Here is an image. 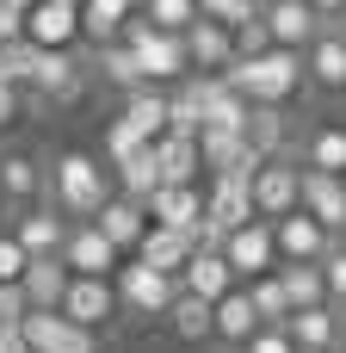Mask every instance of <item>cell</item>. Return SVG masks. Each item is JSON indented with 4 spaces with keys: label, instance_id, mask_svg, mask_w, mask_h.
Instances as JSON below:
<instances>
[{
    "label": "cell",
    "instance_id": "6da1fadb",
    "mask_svg": "<svg viewBox=\"0 0 346 353\" xmlns=\"http://www.w3.org/2000/svg\"><path fill=\"white\" fill-rule=\"evenodd\" d=\"M111 174L87 155V149H62L50 161V205L68 217V223H93L105 205H111Z\"/></svg>",
    "mask_w": 346,
    "mask_h": 353
},
{
    "label": "cell",
    "instance_id": "7a4b0ae2",
    "mask_svg": "<svg viewBox=\"0 0 346 353\" xmlns=\"http://www.w3.org/2000/svg\"><path fill=\"white\" fill-rule=\"evenodd\" d=\"M223 81H229V93H241L248 105H279V112L310 87L297 50H260V56H241Z\"/></svg>",
    "mask_w": 346,
    "mask_h": 353
},
{
    "label": "cell",
    "instance_id": "3957f363",
    "mask_svg": "<svg viewBox=\"0 0 346 353\" xmlns=\"http://www.w3.org/2000/svg\"><path fill=\"white\" fill-rule=\"evenodd\" d=\"M118 43L124 50H136V62H142V74H149V87H161V81H186L192 74V56H186V37H167V31H155L142 12L118 31Z\"/></svg>",
    "mask_w": 346,
    "mask_h": 353
},
{
    "label": "cell",
    "instance_id": "277c9868",
    "mask_svg": "<svg viewBox=\"0 0 346 353\" xmlns=\"http://www.w3.org/2000/svg\"><path fill=\"white\" fill-rule=\"evenodd\" d=\"M111 285H118V304L130 316H173V304H180V279H167L142 261H124Z\"/></svg>",
    "mask_w": 346,
    "mask_h": 353
},
{
    "label": "cell",
    "instance_id": "5b68a950",
    "mask_svg": "<svg viewBox=\"0 0 346 353\" xmlns=\"http://www.w3.org/2000/svg\"><path fill=\"white\" fill-rule=\"evenodd\" d=\"M254 211H260V223H279V217L303 211V161L272 155V161L254 174Z\"/></svg>",
    "mask_w": 346,
    "mask_h": 353
},
{
    "label": "cell",
    "instance_id": "8992f818",
    "mask_svg": "<svg viewBox=\"0 0 346 353\" xmlns=\"http://www.w3.org/2000/svg\"><path fill=\"white\" fill-rule=\"evenodd\" d=\"M0 205H6V211L50 205V168H43L31 149H0Z\"/></svg>",
    "mask_w": 346,
    "mask_h": 353
},
{
    "label": "cell",
    "instance_id": "52a82bcc",
    "mask_svg": "<svg viewBox=\"0 0 346 353\" xmlns=\"http://www.w3.org/2000/svg\"><path fill=\"white\" fill-rule=\"evenodd\" d=\"M272 236H279V267H322V261H328V248L340 242V236H328L310 211L279 217V223H272Z\"/></svg>",
    "mask_w": 346,
    "mask_h": 353
},
{
    "label": "cell",
    "instance_id": "ba28073f",
    "mask_svg": "<svg viewBox=\"0 0 346 353\" xmlns=\"http://www.w3.org/2000/svg\"><path fill=\"white\" fill-rule=\"evenodd\" d=\"M260 25H266L272 50H297V56L328 31V25L316 19V6H310V0H266V6H260Z\"/></svg>",
    "mask_w": 346,
    "mask_h": 353
},
{
    "label": "cell",
    "instance_id": "9c48e42d",
    "mask_svg": "<svg viewBox=\"0 0 346 353\" xmlns=\"http://www.w3.org/2000/svg\"><path fill=\"white\" fill-rule=\"evenodd\" d=\"M19 335L31 341V353H105L93 329L68 323L62 310H31V316L19 323Z\"/></svg>",
    "mask_w": 346,
    "mask_h": 353
},
{
    "label": "cell",
    "instance_id": "30bf717a",
    "mask_svg": "<svg viewBox=\"0 0 346 353\" xmlns=\"http://www.w3.org/2000/svg\"><path fill=\"white\" fill-rule=\"evenodd\" d=\"M62 267H68L74 279H118L124 254L105 242L99 223H74V230H68V248H62Z\"/></svg>",
    "mask_w": 346,
    "mask_h": 353
},
{
    "label": "cell",
    "instance_id": "8fae6325",
    "mask_svg": "<svg viewBox=\"0 0 346 353\" xmlns=\"http://www.w3.org/2000/svg\"><path fill=\"white\" fill-rule=\"evenodd\" d=\"M223 261L235 267V279H241V285H254V279L279 273V236H272V223H248V230H235V236L223 242Z\"/></svg>",
    "mask_w": 346,
    "mask_h": 353
},
{
    "label": "cell",
    "instance_id": "7c38bea8",
    "mask_svg": "<svg viewBox=\"0 0 346 353\" xmlns=\"http://www.w3.org/2000/svg\"><path fill=\"white\" fill-rule=\"evenodd\" d=\"M80 87H87V62H80L74 50H37V62H31V93H37V99L68 105Z\"/></svg>",
    "mask_w": 346,
    "mask_h": 353
},
{
    "label": "cell",
    "instance_id": "4fadbf2b",
    "mask_svg": "<svg viewBox=\"0 0 346 353\" xmlns=\"http://www.w3.org/2000/svg\"><path fill=\"white\" fill-rule=\"evenodd\" d=\"M68 217L56 211V205H31V211H19L12 217V236H19V248L31 254V261H56L62 248H68Z\"/></svg>",
    "mask_w": 346,
    "mask_h": 353
},
{
    "label": "cell",
    "instance_id": "5bb4252c",
    "mask_svg": "<svg viewBox=\"0 0 346 353\" xmlns=\"http://www.w3.org/2000/svg\"><path fill=\"white\" fill-rule=\"evenodd\" d=\"M118 310H124V304H118V285H111V279H74V285H68V298H62V316H68V323H80V329H93V335H99V329H111V323H118Z\"/></svg>",
    "mask_w": 346,
    "mask_h": 353
},
{
    "label": "cell",
    "instance_id": "9a60e30c",
    "mask_svg": "<svg viewBox=\"0 0 346 353\" xmlns=\"http://www.w3.org/2000/svg\"><path fill=\"white\" fill-rule=\"evenodd\" d=\"M204 217H210L223 236L260 223V211H254V180H210V192H204Z\"/></svg>",
    "mask_w": 346,
    "mask_h": 353
},
{
    "label": "cell",
    "instance_id": "2e32d148",
    "mask_svg": "<svg viewBox=\"0 0 346 353\" xmlns=\"http://www.w3.org/2000/svg\"><path fill=\"white\" fill-rule=\"evenodd\" d=\"M235 285H241V279H235V267L223 261V248H198V254L186 261V273H180V292H186V298H204V304H223Z\"/></svg>",
    "mask_w": 346,
    "mask_h": 353
},
{
    "label": "cell",
    "instance_id": "e0dca14e",
    "mask_svg": "<svg viewBox=\"0 0 346 353\" xmlns=\"http://www.w3.org/2000/svg\"><path fill=\"white\" fill-rule=\"evenodd\" d=\"M25 43H37V50H74L80 43V12L56 6V0H37L25 12Z\"/></svg>",
    "mask_w": 346,
    "mask_h": 353
},
{
    "label": "cell",
    "instance_id": "ac0fdd59",
    "mask_svg": "<svg viewBox=\"0 0 346 353\" xmlns=\"http://www.w3.org/2000/svg\"><path fill=\"white\" fill-rule=\"evenodd\" d=\"M142 211H149V223L180 230V236H192V242H198V223H204V192H198V186H161Z\"/></svg>",
    "mask_w": 346,
    "mask_h": 353
},
{
    "label": "cell",
    "instance_id": "d6986e66",
    "mask_svg": "<svg viewBox=\"0 0 346 353\" xmlns=\"http://www.w3.org/2000/svg\"><path fill=\"white\" fill-rule=\"evenodd\" d=\"M303 74H310L316 93H346V31L340 25H328V31L303 50Z\"/></svg>",
    "mask_w": 346,
    "mask_h": 353
},
{
    "label": "cell",
    "instance_id": "ffe728a7",
    "mask_svg": "<svg viewBox=\"0 0 346 353\" xmlns=\"http://www.w3.org/2000/svg\"><path fill=\"white\" fill-rule=\"evenodd\" d=\"M285 335L297 341V353H340L346 347V316L334 304H322V310H297L291 323H285Z\"/></svg>",
    "mask_w": 346,
    "mask_h": 353
},
{
    "label": "cell",
    "instance_id": "44dd1931",
    "mask_svg": "<svg viewBox=\"0 0 346 353\" xmlns=\"http://www.w3.org/2000/svg\"><path fill=\"white\" fill-rule=\"evenodd\" d=\"M303 211H310L328 236H346V180H340V174H316V168H303Z\"/></svg>",
    "mask_w": 346,
    "mask_h": 353
},
{
    "label": "cell",
    "instance_id": "7402d4cb",
    "mask_svg": "<svg viewBox=\"0 0 346 353\" xmlns=\"http://www.w3.org/2000/svg\"><path fill=\"white\" fill-rule=\"evenodd\" d=\"M186 56H192V74H229V68H235V31L198 19V25L186 31Z\"/></svg>",
    "mask_w": 346,
    "mask_h": 353
},
{
    "label": "cell",
    "instance_id": "603a6c76",
    "mask_svg": "<svg viewBox=\"0 0 346 353\" xmlns=\"http://www.w3.org/2000/svg\"><path fill=\"white\" fill-rule=\"evenodd\" d=\"M192 254H198V242H192V236H180V230H161V223H149V236H142V248H136L130 261H142V267H155V273L180 279Z\"/></svg>",
    "mask_w": 346,
    "mask_h": 353
},
{
    "label": "cell",
    "instance_id": "cb8c5ba5",
    "mask_svg": "<svg viewBox=\"0 0 346 353\" xmlns=\"http://www.w3.org/2000/svg\"><path fill=\"white\" fill-rule=\"evenodd\" d=\"M93 223L105 230V242H111L118 254H136V248H142V236H149V211H142L136 199H124V192H118V199H111Z\"/></svg>",
    "mask_w": 346,
    "mask_h": 353
},
{
    "label": "cell",
    "instance_id": "d4e9b609",
    "mask_svg": "<svg viewBox=\"0 0 346 353\" xmlns=\"http://www.w3.org/2000/svg\"><path fill=\"white\" fill-rule=\"evenodd\" d=\"M167 105H173V93L142 87V93H130V99H124L118 124H124V130H136L142 143H161V137H167Z\"/></svg>",
    "mask_w": 346,
    "mask_h": 353
},
{
    "label": "cell",
    "instance_id": "484cf974",
    "mask_svg": "<svg viewBox=\"0 0 346 353\" xmlns=\"http://www.w3.org/2000/svg\"><path fill=\"white\" fill-rule=\"evenodd\" d=\"M136 6H142V0H80V37H87L93 50L118 43V31L136 19Z\"/></svg>",
    "mask_w": 346,
    "mask_h": 353
},
{
    "label": "cell",
    "instance_id": "4316f807",
    "mask_svg": "<svg viewBox=\"0 0 346 353\" xmlns=\"http://www.w3.org/2000/svg\"><path fill=\"white\" fill-rule=\"evenodd\" d=\"M19 285H25V298H31V310H62V298H68L74 273H68V267H62V254H56V261H31Z\"/></svg>",
    "mask_w": 346,
    "mask_h": 353
},
{
    "label": "cell",
    "instance_id": "83f0119b",
    "mask_svg": "<svg viewBox=\"0 0 346 353\" xmlns=\"http://www.w3.org/2000/svg\"><path fill=\"white\" fill-rule=\"evenodd\" d=\"M260 329H266V323H260V310H254L248 285H235V292L217 304V341H229V347H248Z\"/></svg>",
    "mask_w": 346,
    "mask_h": 353
},
{
    "label": "cell",
    "instance_id": "f1b7e54d",
    "mask_svg": "<svg viewBox=\"0 0 346 353\" xmlns=\"http://www.w3.org/2000/svg\"><path fill=\"white\" fill-rule=\"evenodd\" d=\"M155 161H161V186H192L198 168H204V155H198L192 137H161L155 143Z\"/></svg>",
    "mask_w": 346,
    "mask_h": 353
},
{
    "label": "cell",
    "instance_id": "f546056e",
    "mask_svg": "<svg viewBox=\"0 0 346 353\" xmlns=\"http://www.w3.org/2000/svg\"><path fill=\"white\" fill-rule=\"evenodd\" d=\"M303 168L316 174H340L346 180V124H316L310 143H303Z\"/></svg>",
    "mask_w": 346,
    "mask_h": 353
},
{
    "label": "cell",
    "instance_id": "4dcf8cb0",
    "mask_svg": "<svg viewBox=\"0 0 346 353\" xmlns=\"http://www.w3.org/2000/svg\"><path fill=\"white\" fill-rule=\"evenodd\" d=\"M93 62H99V74L130 99V93H142L149 87V74H142V62H136V50H124V43H105V50H93Z\"/></svg>",
    "mask_w": 346,
    "mask_h": 353
},
{
    "label": "cell",
    "instance_id": "1f68e13d",
    "mask_svg": "<svg viewBox=\"0 0 346 353\" xmlns=\"http://www.w3.org/2000/svg\"><path fill=\"white\" fill-rule=\"evenodd\" d=\"M118 192L136 199V205H149V199L161 192V161H155V149H136L130 161H118Z\"/></svg>",
    "mask_w": 346,
    "mask_h": 353
},
{
    "label": "cell",
    "instance_id": "d6a6232c",
    "mask_svg": "<svg viewBox=\"0 0 346 353\" xmlns=\"http://www.w3.org/2000/svg\"><path fill=\"white\" fill-rule=\"evenodd\" d=\"M173 335L186 341V347H198V341H217V304H204V298H186L180 292V304H173Z\"/></svg>",
    "mask_w": 346,
    "mask_h": 353
},
{
    "label": "cell",
    "instance_id": "836d02e7",
    "mask_svg": "<svg viewBox=\"0 0 346 353\" xmlns=\"http://www.w3.org/2000/svg\"><path fill=\"white\" fill-rule=\"evenodd\" d=\"M241 143H248L260 161L285 155V118H279V105H254V112H248V130H241Z\"/></svg>",
    "mask_w": 346,
    "mask_h": 353
},
{
    "label": "cell",
    "instance_id": "e575fe53",
    "mask_svg": "<svg viewBox=\"0 0 346 353\" xmlns=\"http://www.w3.org/2000/svg\"><path fill=\"white\" fill-rule=\"evenodd\" d=\"M279 279H285L291 316H297V310H322V304H328V279H322V267H279Z\"/></svg>",
    "mask_w": 346,
    "mask_h": 353
},
{
    "label": "cell",
    "instance_id": "d590c367",
    "mask_svg": "<svg viewBox=\"0 0 346 353\" xmlns=\"http://www.w3.org/2000/svg\"><path fill=\"white\" fill-rule=\"evenodd\" d=\"M155 31H167V37H186L192 25H198V0H142L136 6Z\"/></svg>",
    "mask_w": 346,
    "mask_h": 353
},
{
    "label": "cell",
    "instance_id": "8d00e7d4",
    "mask_svg": "<svg viewBox=\"0 0 346 353\" xmlns=\"http://www.w3.org/2000/svg\"><path fill=\"white\" fill-rule=\"evenodd\" d=\"M248 298H254V310H260V323H266V329H285V323H291V298H285V279H279V273L254 279V285H248Z\"/></svg>",
    "mask_w": 346,
    "mask_h": 353
},
{
    "label": "cell",
    "instance_id": "74e56055",
    "mask_svg": "<svg viewBox=\"0 0 346 353\" xmlns=\"http://www.w3.org/2000/svg\"><path fill=\"white\" fill-rule=\"evenodd\" d=\"M260 6L266 0H198V19H210L223 31H248V25H260Z\"/></svg>",
    "mask_w": 346,
    "mask_h": 353
},
{
    "label": "cell",
    "instance_id": "f35d334b",
    "mask_svg": "<svg viewBox=\"0 0 346 353\" xmlns=\"http://www.w3.org/2000/svg\"><path fill=\"white\" fill-rule=\"evenodd\" d=\"M322 279H328V304L346 316V242L328 248V261H322Z\"/></svg>",
    "mask_w": 346,
    "mask_h": 353
},
{
    "label": "cell",
    "instance_id": "ab89813d",
    "mask_svg": "<svg viewBox=\"0 0 346 353\" xmlns=\"http://www.w3.org/2000/svg\"><path fill=\"white\" fill-rule=\"evenodd\" d=\"M25 267H31V254L19 248V236H0V285H19Z\"/></svg>",
    "mask_w": 346,
    "mask_h": 353
},
{
    "label": "cell",
    "instance_id": "60d3db41",
    "mask_svg": "<svg viewBox=\"0 0 346 353\" xmlns=\"http://www.w3.org/2000/svg\"><path fill=\"white\" fill-rule=\"evenodd\" d=\"M31 316V298H25V285H0V329H19Z\"/></svg>",
    "mask_w": 346,
    "mask_h": 353
},
{
    "label": "cell",
    "instance_id": "b9f144b4",
    "mask_svg": "<svg viewBox=\"0 0 346 353\" xmlns=\"http://www.w3.org/2000/svg\"><path fill=\"white\" fill-rule=\"evenodd\" d=\"M241 353H297V341H291L285 329H260V335H254Z\"/></svg>",
    "mask_w": 346,
    "mask_h": 353
},
{
    "label": "cell",
    "instance_id": "7bdbcfd3",
    "mask_svg": "<svg viewBox=\"0 0 346 353\" xmlns=\"http://www.w3.org/2000/svg\"><path fill=\"white\" fill-rule=\"evenodd\" d=\"M12 43H25V12L0 6V50H12Z\"/></svg>",
    "mask_w": 346,
    "mask_h": 353
},
{
    "label": "cell",
    "instance_id": "ee69618b",
    "mask_svg": "<svg viewBox=\"0 0 346 353\" xmlns=\"http://www.w3.org/2000/svg\"><path fill=\"white\" fill-rule=\"evenodd\" d=\"M25 112V87H0V130H12Z\"/></svg>",
    "mask_w": 346,
    "mask_h": 353
},
{
    "label": "cell",
    "instance_id": "f6af8a7d",
    "mask_svg": "<svg viewBox=\"0 0 346 353\" xmlns=\"http://www.w3.org/2000/svg\"><path fill=\"white\" fill-rule=\"evenodd\" d=\"M322 25H346V0H310Z\"/></svg>",
    "mask_w": 346,
    "mask_h": 353
},
{
    "label": "cell",
    "instance_id": "bcb514c9",
    "mask_svg": "<svg viewBox=\"0 0 346 353\" xmlns=\"http://www.w3.org/2000/svg\"><path fill=\"white\" fill-rule=\"evenodd\" d=\"M0 353H31V341H25L19 329H0Z\"/></svg>",
    "mask_w": 346,
    "mask_h": 353
},
{
    "label": "cell",
    "instance_id": "7dc6e473",
    "mask_svg": "<svg viewBox=\"0 0 346 353\" xmlns=\"http://www.w3.org/2000/svg\"><path fill=\"white\" fill-rule=\"evenodd\" d=\"M0 6H19V12H31V6H37V0H0Z\"/></svg>",
    "mask_w": 346,
    "mask_h": 353
},
{
    "label": "cell",
    "instance_id": "c3c4849f",
    "mask_svg": "<svg viewBox=\"0 0 346 353\" xmlns=\"http://www.w3.org/2000/svg\"><path fill=\"white\" fill-rule=\"evenodd\" d=\"M56 6H74V12H80V0H56Z\"/></svg>",
    "mask_w": 346,
    "mask_h": 353
},
{
    "label": "cell",
    "instance_id": "681fc988",
    "mask_svg": "<svg viewBox=\"0 0 346 353\" xmlns=\"http://www.w3.org/2000/svg\"><path fill=\"white\" fill-rule=\"evenodd\" d=\"M340 242H346V236H340Z\"/></svg>",
    "mask_w": 346,
    "mask_h": 353
},
{
    "label": "cell",
    "instance_id": "f907efd6",
    "mask_svg": "<svg viewBox=\"0 0 346 353\" xmlns=\"http://www.w3.org/2000/svg\"><path fill=\"white\" fill-rule=\"evenodd\" d=\"M340 353H346V347H340Z\"/></svg>",
    "mask_w": 346,
    "mask_h": 353
}]
</instances>
